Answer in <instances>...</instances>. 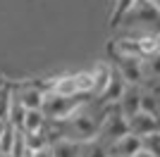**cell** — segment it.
<instances>
[{
  "mask_svg": "<svg viewBox=\"0 0 160 157\" xmlns=\"http://www.w3.org/2000/svg\"><path fill=\"white\" fill-rule=\"evenodd\" d=\"M50 148H53V157H81V143L74 138H62Z\"/></svg>",
  "mask_w": 160,
  "mask_h": 157,
  "instance_id": "9c48e42d",
  "label": "cell"
},
{
  "mask_svg": "<svg viewBox=\"0 0 160 157\" xmlns=\"http://www.w3.org/2000/svg\"><path fill=\"white\" fill-rule=\"evenodd\" d=\"M50 93H58V95H65V98L79 95L77 93V83H74V74H65V76L53 78V91Z\"/></svg>",
  "mask_w": 160,
  "mask_h": 157,
  "instance_id": "8fae6325",
  "label": "cell"
},
{
  "mask_svg": "<svg viewBox=\"0 0 160 157\" xmlns=\"http://www.w3.org/2000/svg\"><path fill=\"white\" fill-rule=\"evenodd\" d=\"M5 124L7 121H0V136H2V131H5Z\"/></svg>",
  "mask_w": 160,
  "mask_h": 157,
  "instance_id": "44dd1931",
  "label": "cell"
},
{
  "mask_svg": "<svg viewBox=\"0 0 160 157\" xmlns=\"http://www.w3.org/2000/svg\"><path fill=\"white\" fill-rule=\"evenodd\" d=\"M0 157H2V155H0Z\"/></svg>",
  "mask_w": 160,
  "mask_h": 157,
  "instance_id": "d4e9b609",
  "label": "cell"
},
{
  "mask_svg": "<svg viewBox=\"0 0 160 157\" xmlns=\"http://www.w3.org/2000/svg\"><path fill=\"white\" fill-rule=\"evenodd\" d=\"M27 136V145H29V150L33 152H38L43 150V148H48V136H46V131H36V133H24Z\"/></svg>",
  "mask_w": 160,
  "mask_h": 157,
  "instance_id": "2e32d148",
  "label": "cell"
},
{
  "mask_svg": "<svg viewBox=\"0 0 160 157\" xmlns=\"http://www.w3.org/2000/svg\"><path fill=\"white\" fill-rule=\"evenodd\" d=\"M48 126V117L43 110H27V117H24V124L22 131L24 133H36V131H46Z\"/></svg>",
  "mask_w": 160,
  "mask_h": 157,
  "instance_id": "ba28073f",
  "label": "cell"
},
{
  "mask_svg": "<svg viewBox=\"0 0 160 157\" xmlns=\"http://www.w3.org/2000/svg\"><path fill=\"white\" fill-rule=\"evenodd\" d=\"M143 148L141 143V136H134V133H124L122 138H117L115 143H110V155L112 157H132Z\"/></svg>",
  "mask_w": 160,
  "mask_h": 157,
  "instance_id": "8992f818",
  "label": "cell"
},
{
  "mask_svg": "<svg viewBox=\"0 0 160 157\" xmlns=\"http://www.w3.org/2000/svg\"><path fill=\"white\" fill-rule=\"evenodd\" d=\"M24 117H27V107L17 100V95L12 98V107H10V117H7V124L17 126V129H22V124H24Z\"/></svg>",
  "mask_w": 160,
  "mask_h": 157,
  "instance_id": "5bb4252c",
  "label": "cell"
},
{
  "mask_svg": "<svg viewBox=\"0 0 160 157\" xmlns=\"http://www.w3.org/2000/svg\"><path fill=\"white\" fill-rule=\"evenodd\" d=\"M151 2H153V5L158 7V10H160V0H151Z\"/></svg>",
  "mask_w": 160,
  "mask_h": 157,
  "instance_id": "7402d4cb",
  "label": "cell"
},
{
  "mask_svg": "<svg viewBox=\"0 0 160 157\" xmlns=\"http://www.w3.org/2000/svg\"><path fill=\"white\" fill-rule=\"evenodd\" d=\"M91 74H93V98H100V95L105 93L110 78H112V67L96 64L93 69H91Z\"/></svg>",
  "mask_w": 160,
  "mask_h": 157,
  "instance_id": "52a82bcc",
  "label": "cell"
},
{
  "mask_svg": "<svg viewBox=\"0 0 160 157\" xmlns=\"http://www.w3.org/2000/svg\"><path fill=\"white\" fill-rule=\"evenodd\" d=\"M14 95H17V100H19L27 110H41V107H43V100H46V93L41 91L36 83L19 86V88L14 91Z\"/></svg>",
  "mask_w": 160,
  "mask_h": 157,
  "instance_id": "5b68a950",
  "label": "cell"
},
{
  "mask_svg": "<svg viewBox=\"0 0 160 157\" xmlns=\"http://www.w3.org/2000/svg\"><path fill=\"white\" fill-rule=\"evenodd\" d=\"M117 72L124 76L129 86L143 83V57L136 55H117Z\"/></svg>",
  "mask_w": 160,
  "mask_h": 157,
  "instance_id": "7a4b0ae2",
  "label": "cell"
},
{
  "mask_svg": "<svg viewBox=\"0 0 160 157\" xmlns=\"http://www.w3.org/2000/svg\"><path fill=\"white\" fill-rule=\"evenodd\" d=\"M132 157H153V155H151V152H146V150H143V148H141V150L136 152V155H132Z\"/></svg>",
  "mask_w": 160,
  "mask_h": 157,
  "instance_id": "ffe728a7",
  "label": "cell"
},
{
  "mask_svg": "<svg viewBox=\"0 0 160 157\" xmlns=\"http://www.w3.org/2000/svg\"><path fill=\"white\" fill-rule=\"evenodd\" d=\"M74 83L79 95H93V74L91 72H77L74 74Z\"/></svg>",
  "mask_w": 160,
  "mask_h": 157,
  "instance_id": "7c38bea8",
  "label": "cell"
},
{
  "mask_svg": "<svg viewBox=\"0 0 160 157\" xmlns=\"http://www.w3.org/2000/svg\"><path fill=\"white\" fill-rule=\"evenodd\" d=\"M141 95H143V88L141 86H127L124 93H122V98L117 100V107L124 117H134L136 112H141Z\"/></svg>",
  "mask_w": 160,
  "mask_h": 157,
  "instance_id": "277c9868",
  "label": "cell"
},
{
  "mask_svg": "<svg viewBox=\"0 0 160 157\" xmlns=\"http://www.w3.org/2000/svg\"><path fill=\"white\" fill-rule=\"evenodd\" d=\"M33 157H53V148L48 145V148H43V150H38V152H33Z\"/></svg>",
  "mask_w": 160,
  "mask_h": 157,
  "instance_id": "d6986e66",
  "label": "cell"
},
{
  "mask_svg": "<svg viewBox=\"0 0 160 157\" xmlns=\"http://www.w3.org/2000/svg\"><path fill=\"white\" fill-rule=\"evenodd\" d=\"M124 133H129L127 117L120 112V107H117V102H115L112 110L108 112V117L103 119V124H100V129H98V138L110 145V143H115L117 138H122Z\"/></svg>",
  "mask_w": 160,
  "mask_h": 157,
  "instance_id": "6da1fadb",
  "label": "cell"
},
{
  "mask_svg": "<svg viewBox=\"0 0 160 157\" xmlns=\"http://www.w3.org/2000/svg\"><path fill=\"white\" fill-rule=\"evenodd\" d=\"M129 124V133H134V136H151V133H158L160 131V117L158 114H148V112H136L134 117L127 119Z\"/></svg>",
  "mask_w": 160,
  "mask_h": 157,
  "instance_id": "3957f363",
  "label": "cell"
},
{
  "mask_svg": "<svg viewBox=\"0 0 160 157\" xmlns=\"http://www.w3.org/2000/svg\"><path fill=\"white\" fill-rule=\"evenodd\" d=\"M81 157H110V145L98 136L81 143Z\"/></svg>",
  "mask_w": 160,
  "mask_h": 157,
  "instance_id": "30bf717a",
  "label": "cell"
},
{
  "mask_svg": "<svg viewBox=\"0 0 160 157\" xmlns=\"http://www.w3.org/2000/svg\"><path fill=\"white\" fill-rule=\"evenodd\" d=\"M110 157H112V155H110Z\"/></svg>",
  "mask_w": 160,
  "mask_h": 157,
  "instance_id": "cb8c5ba5",
  "label": "cell"
},
{
  "mask_svg": "<svg viewBox=\"0 0 160 157\" xmlns=\"http://www.w3.org/2000/svg\"><path fill=\"white\" fill-rule=\"evenodd\" d=\"M14 133H17V126L5 124V131H2V136H0V155H10V152H12Z\"/></svg>",
  "mask_w": 160,
  "mask_h": 157,
  "instance_id": "e0dca14e",
  "label": "cell"
},
{
  "mask_svg": "<svg viewBox=\"0 0 160 157\" xmlns=\"http://www.w3.org/2000/svg\"><path fill=\"white\" fill-rule=\"evenodd\" d=\"M12 98H14L12 88H10L7 83H2V86H0V121H7V117H10Z\"/></svg>",
  "mask_w": 160,
  "mask_h": 157,
  "instance_id": "4fadbf2b",
  "label": "cell"
},
{
  "mask_svg": "<svg viewBox=\"0 0 160 157\" xmlns=\"http://www.w3.org/2000/svg\"><path fill=\"white\" fill-rule=\"evenodd\" d=\"M2 157H12V155H2Z\"/></svg>",
  "mask_w": 160,
  "mask_h": 157,
  "instance_id": "603a6c76",
  "label": "cell"
},
{
  "mask_svg": "<svg viewBox=\"0 0 160 157\" xmlns=\"http://www.w3.org/2000/svg\"><path fill=\"white\" fill-rule=\"evenodd\" d=\"M141 143H143V150L146 152H151L153 157H160V131L158 133H151V136H143Z\"/></svg>",
  "mask_w": 160,
  "mask_h": 157,
  "instance_id": "ac0fdd59",
  "label": "cell"
},
{
  "mask_svg": "<svg viewBox=\"0 0 160 157\" xmlns=\"http://www.w3.org/2000/svg\"><path fill=\"white\" fill-rule=\"evenodd\" d=\"M141 110L148 112V114H158L160 117V95H153V93L143 91V95H141Z\"/></svg>",
  "mask_w": 160,
  "mask_h": 157,
  "instance_id": "9a60e30c",
  "label": "cell"
}]
</instances>
